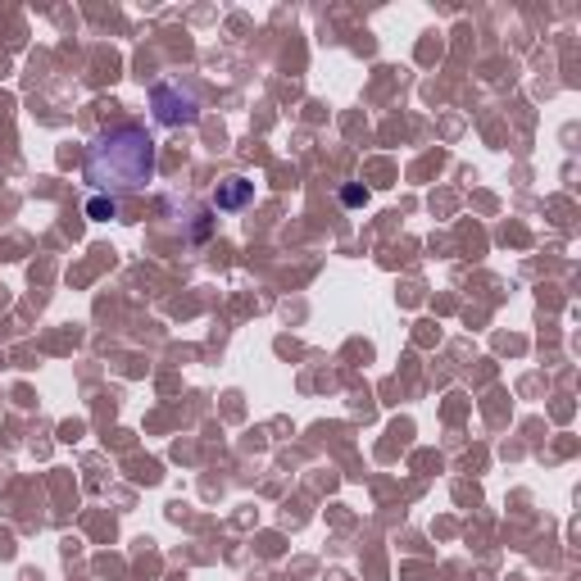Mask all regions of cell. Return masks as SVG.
<instances>
[{"mask_svg": "<svg viewBox=\"0 0 581 581\" xmlns=\"http://www.w3.org/2000/svg\"><path fill=\"white\" fill-rule=\"evenodd\" d=\"M82 178L96 196H128L155 182V141L141 123H114L96 132L82 155Z\"/></svg>", "mask_w": 581, "mask_h": 581, "instance_id": "cell-1", "label": "cell"}, {"mask_svg": "<svg viewBox=\"0 0 581 581\" xmlns=\"http://www.w3.org/2000/svg\"><path fill=\"white\" fill-rule=\"evenodd\" d=\"M150 109H155L159 128H191L200 119L196 91H187L182 82H155L150 87Z\"/></svg>", "mask_w": 581, "mask_h": 581, "instance_id": "cell-2", "label": "cell"}, {"mask_svg": "<svg viewBox=\"0 0 581 581\" xmlns=\"http://www.w3.org/2000/svg\"><path fill=\"white\" fill-rule=\"evenodd\" d=\"M250 196H255V182L227 178V182H218V191H214V200H209V205H214L218 214H237V209L250 205Z\"/></svg>", "mask_w": 581, "mask_h": 581, "instance_id": "cell-3", "label": "cell"}, {"mask_svg": "<svg viewBox=\"0 0 581 581\" xmlns=\"http://www.w3.org/2000/svg\"><path fill=\"white\" fill-rule=\"evenodd\" d=\"M87 218H96V223H109V218H119V200H114V196H91V200H87Z\"/></svg>", "mask_w": 581, "mask_h": 581, "instance_id": "cell-4", "label": "cell"}, {"mask_svg": "<svg viewBox=\"0 0 581 581\" xmlns=\"http://www.w3.org/2000/svg\"><path fill=\"white\" fill-rule=\"evenodd\" d=\"M341 205H368V191L350 182V187H341Z\"/></svg>", "mask_w": 581, "mask_h": 581, "instance_id": "cell-5", "label": "cell"}]
</instances>
